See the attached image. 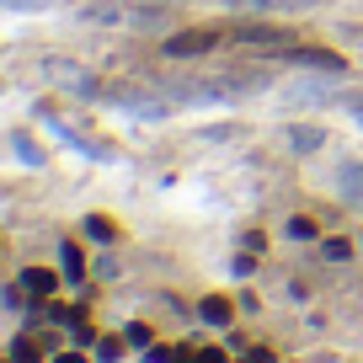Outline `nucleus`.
<instances>
[{
    "label": "nucleus",
    "mask_w": 363,
    "mask_h": 363,
    "mask_svg": "<svg viewBox=\"0 0 363 363\" xmlns=\"http://www.w3.org/2000/svg\"><path fill=\"white\" fill-rule=\"evenodd\" d=\"M289 150H294V155H315L320 145H326V128L320 123H289Z\"/></svg>",
    "instance_id": "obj_5"
},
{
    "label": "nucleus",
    "mask_w": 363,
    "mask_h": 363,
    "mask_svg": "<svg viewBox=\"0 0 363 363\" xmlns=\"http://www.w3.org/2000/svg\"><path fill=\"white\" fill-rule=\"evenodd\" d=\"M80 230H86L96 246H113V240H118V225H113L107 214H86V219H80Z\"/></svg>",
    "instance_id": "obj_8"
},
{
    "label": "nucleus",
    "mask_w": 363,
    "mask_h": 363,
    "mask_svg": "<svg viewBox=\"0 0 363 363\" xmlns=\"http://www.w3.org/2000/svg\"><path fill=\"white\" fill-rule=\"evenodd\" d=\"M155 6H171V0H155Z\"/></svg>",
    "instance_id": "obj_23"
},
{
    "label": "nucleus",
    "mask_w": 363,
    "mask_h": 363,
    "mask_svg": "<svg viewBox=\"0 0 363 363\" xmlns=\"http://www.w3.org/2000/svg\"><path fill=\"white\" fill-rule=\"evenodd\" d=\"M11 145H16V155H22L27 166H43V145H33V134H16Z\"/></svg>",
    "instance_id": "obj_13"
},
{
    "label": "nucleus",
    "mask_w": 363,
    "mask_h": 363,
    "mask_svg": "<svg viewBox=\"0 0 363 363\" xmlns=\"http://www.w3.org/2000/svg\"><path fill=\"white\" fill-rule=\"evenodd\" d=\"M145 363H177V358H171V347H155V342H150V347H145Z\"/></svg>",
    "instance_id": "obj_18"
},
{
    "label": "nucleus",
    "mask_w": 363,
    "mask_h": 363,
    "mask_svg": "<svg viewBox=\"0 0 363 363\" xmlns=\"http://www.w3.org/2000/svg\"><path fill=\"white\" fill-rule=\"evenodd\" d=\"M59 278H65V284H80V278H86V257H80V246L75 240H65V246H59Z\"/></svg>",
    "instance_id": "obj_7"
},
{
    "label": "nucleus",
    "mask_w": 363,
    "mask_h": 363,
    "mask_svg": "<svg viewBox=\"0 0 363 363\" xmlns=\"http://www.w3.org/2000/svg\"><path fill=\"white\" fill-rule=\"evenodd\" d=\"M69 331H75L80 347H96V331H91V320H80V315H75V326H69Z\"/></svg>",
    "instance_id": "obj_16"
},
{
    "label": "nucleus",
    "mask_w": 363,
    "mask_h": 363,
    "mask_svg": "<svg viewBox=\"0 0 363 363\" xmlns=\"http://www.w3.org/2000/svg\"><path fill=\"white\" fill-rule=\"evenodd\" d=\"M347 107H352V113H358V118H363V102H347Z\"/></svg>",
    "instance_id": "obj_22"
},
{
    "label": "nucleus",
    "mask_w": 363,
    "mask_h": 363,
    "mask_svg": "<svg viewBox=\"0 0 363 363\" xmlns=\"http://www.w3.org/2000/svg\"><path fill=\"white\" fill-rule=\"evenodd\" d=\"M272 59H289V65H299V69H320V75H347V59L342 54H331V48H284V54H272Z\"/></svg>",
    "instance_id": "obj_3"
},
{
    "label": "nucleus",
    "mask_w": 363,
    "mask_h": 363,
    "mask_svg": "<svg viewBox=\"0 0 363 363\" xmlns=\"http://www.w3.org/2000/svg\"><path fill=\"white\" fill-rule=\"evenodd\" d=\"M54 363H86V358H80V352H59Z\"/></svg>",
    "instance_id": "obj_21"
},
{
    "label": "nucleus",
    "mask_w": 363,
    "mask_h": 363,
    "mask_svg": "<svg viewBox=\"0 0 363 363\" xmlns=\"http://www.w3.org/2000/svg\"><path fill=\"white\" fill-rule=\"evenodd\" d=\"M123 337H128V342H134V347H150V326H145V320H134V326H128V331H123Z\"/></svg>",
    "instance_id": "obj_17"
},
{
    "label": "nucleus",
    "mask_w": 363,
    "mask_h": 363,
    "mask_svg": "<svg viewBox=\"0 0 363 363\" xmlns=\"http://www.w3.org/2000/svg\"><path fill=\"white\" fill-rule=\"evenodd\" d=\"M54 284H59V278L48 267H22V289H27V294L43 299V294H54Z\"/></svg>",
    "instance_id": "obj_9"
},
{
    "label": "nucleus",
    "mask_w": 363,
    "mask_h": 363,
    "mask_svg": "<svg viewBox=\"0 0 363 363\" xmlns=\"http://www.w3.org/2000/svg\"><path fill=\"white\" fill-rule=\"evenodd\" d=\"M193 363H225V352H219V347H203V352H193Z\"/></svg>",
    "instance_id": "obj_20"
},
{
    "label": "nucleus",
    "mask_w": 363,
    "mask_h": 363,
    "mask_svg": "<svg viewBox=\"0 0 363 363\" xmlns=\"http://www.w3.org/2000/svg\"><path fill=\"white\" fill-rule=\"evenodd\" d=\"M284 235H289V240H299V246H305V240H315L320 230H315V219H310V214H294V219H289V225H284Z\"/></svg>",
    "instance_id": "obj_10"
},
{
    "label": "nucleus",
    "mask_w": 363,
    "mask_h": 363,
    "mask_svg": "<svg viewBox=\"0 0 363 363\" xmlns=\"http://www.w3.org/2000/svg\"><path fill=\"white\" fill-rule=\"evenodd\" d=\"M240 134H246L240 123H219V128H203V145L208 139H240Z\"/></svg>",
    "instance_id": "obj_15"
},
{
    "label": "nucleus",
    "mask_w": 363,
    "mask_h": 363,
    "mask_svg": "<svg viewBox=\"0 0 363 363\" xmlns=\"http://www.w3.org/2000/svg\"><path fill=\"white\" fill-rule=\"evenodd\" d=\"M235 38L240 48H267V54H284V48H294V33L289 27H272V22H235Z\"/></svg>",
    "instance_id": "obj_1"
},
{
    "label": "nucleus",
    "mask_w": 363,
    "mask_h": 363,
    "mask_svg": "<svg viewBox=\"0 0 363 363\" xmlns=\"http://www.w3.org/2000/svg\"><path fill=\"white\" fill-rule=\"evenodd\" d=\"M11 363H43V347H38L33 337H16L11 342Z\"/></svg>",
    "instance_id": "obj_11"
},
{
    "label": "nucleus",
    "mask_w": 363,
    "mask_h": 363,
    "mask_svg": "<svg viewBox=\"0 0 363 363\" xmlns=\"http://www.w3.org/2000/svg\"><path fill=\"white\" fill-rule=\"evenodd\" d=\"M6 6H11V11H43L48 0H6Z\"/></svg>",
    "instance_id": "obj_19"
},
{
    "label": "nucleus",
    "mask_w": 363,
    "mask_h": 363,
    "mask_svg": "<svg viewBox=\"0 0 363 363\" xmlns=\"http://www.w3.org/2000/svg\"><path fill=\"white\" fill-rule=\"evenodd\" d=\"M337 198L347 208H363V160H337V177H331Z\"/></svg>",
    "instance_id": "obj_4"
},
{
    "label": "nucleus",
    "mask_w": 363,
    "mask_h": 363,
    "mask_svg": "<svg viewBox=\"0 0 363 363\" xmlns=\"http://www.w3.org/2000/svg\"><path fill=\"white\" fill-rule=\"evenodd\" d=\"M214 48H219V33L193 27V33H166L160 54H166V59H198V54H214Z\"/></svg>",
    "instance_id": "obj_2"
},
{
    "label": "nucleus",
    "mask_w": 363,
    "mask_h": 363,
    "mask_svg": "<svg viewBox=\"0 0 363 363\" xmlns=\"http://www.w3.org/2000/svg\"><path fill=\"white\" fill-rule=\"evenodd\" d=\"M123 342L128 337H96V363H118L123 358Z\"/></svg>",
    "instance_id": "obj_12"
},
{
    "label": "nucleus",
    "mask_w": 363,
    "mask_h": 363,
    "mask_svg": "<svg viewBox=\"0 0 363 363\" xmlns=\"http://www.w3.org/2000/svg\"><path fill=\"white\" fill-rule=\"evenodd\" d=\"M198 320H203V326H230V320H235V305H230L225 294H208L203 305H198Z\"/></svg>",
    "instance_id": "obj_6"
},
{
    "label": "nucleus",
    "mask_w": 363,
    "mask_h": 363,
    "mask_svg": "<svg viewBox=\"0 0 363 363\" xmlns=\"http://www.w3.org/2000/svg\"><path fill=\"white\" fill-rule=\"evenodd\" d=\"M320 251H326V262H347V257H352L347 240H320Z\"/></svg>",
    "instance_id": "obj_14"
}]
</instances>
